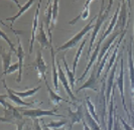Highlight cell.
Segmentation results:
<instances>
[{
    "mask_svg": "<svg viewBox=\"0 0 134 130\" xmlns=\"http://www.w3.org/2000/svg\"><path fill=\"white\" fill-rule=\"evenodd\" d=\"M126 32H127V29H125L122 33H121V35L119 36V38H118V41H116V46H115V48L114 50H113V54H112V55H111V58L109 59V63H108L107 65V68H106V71H105V74H104V76H103V80H106V78H107V75L110 73V71H111V69H112V66H113V64H115V62H116V60H117V53H118V50H119V47H120V43L122 42V41H123V38L125 37V34H126Z\"/></svg>",
    "mask_w": 134,
    "mask_h": 130,
    "instance_id": "7",
    "label": "cell"
},
{
    "mask_svg": "<svg viewBox=\"0 0 134 130\" xmlns=\"http://www.w3.org/2000/svg\"><path fill=\"white\" fill-rule=\"evenodd\" d=\"M62 61H63L64 65H65V69H66V72H67V76H68V79H69L70 86H71L72 90H74V88H75V74L73 73V72L70 71L69 66H68V64H67V61H66V59H65V56L62 59Z\"/></svg>",
    "mask_w": 134,
    "mask_h": 130,
    "instance_id": "30",
    "label": "cell"
},
{
    "mask_svg": "<svg viewBox=\"0 0 134 130\" xmlns=\"http://www.w3.org/2000/svg\"><path fill=\"white\" fill-rule=\"evenodd\" d=\"M88 41V37H85L83 41H82V43H81V46L79 47L78 48V50H77V53H76V55H75V59H74V62H73V73H76V70H77V67H78V63H79V60H80V56L82 55V52H83V48L85 47V44H86V42Z\"/></svg>",
    "mask_w": 134,
    "mask_h": 130,
    "instance_id": "27",
    "label": "cell"
},
{
    "mask_svg": "<svg viewBox=\"0 0 134 130\" xmlns=\"http://www.w3.org/2000/svg\"><path fill=\"white\" fill-rule=\"evenodd\" d=\"M51 55H52V66H53V83H54V90L57 93H59V73H57V67H55V52L54 48H51Z\"/></svg>",
    "mask_w": 134,
    "mask_h": 130,
    "instance_id": "22",
    "label": "cell"
},
{
    "mask_svg": "<svg viewBox=\"0 0 134 130\" xmlns=\"http://www.w3.org/2000/svg\"><path fill=\"white\" fill-rule=\"evenodd\" d=\"M2 82H3V85H4V88H5V90L7 91V98H8L9 100H11L16 106H26V107H28V106H32L34 104H37V103H38V101H34V102H30V103H27V102L22 101L19 97L16 96V95L14 94L12 90L9 89V88L7 87L4 79L2 80Z\"/></svg>",
    "mask_w": 134,
    "mask_h": 130,
    "instance_id": "16",
    "label": "cell"
},
{
    "mask_svg": "<svg viewBox=\"0 0 134 130\" xmlns=\"http://www.w3.org/2000/svg\"><path fill=\"white\" fill-rule=\"evenodd\" d=\"M40 2H37V7H36V10H35V14H34V23H32V30H31V37H30V41H29V54H32V50H34V42L35 39V31L37 29L38 25V14H40Z\"/></svg>",
    "mask_w": 134,
    "mask_h": 130,
    "instance_id": "18",
    "label": "cell"
},
{
    "mask_svg": "<svg viewBox=\"0 0 134 130\" xmlns=\"http://www.w3.org/2000/svg\"><path fill=\"white\" fill-rule=\"evenodd\" d=\"M55 130H64V129H62V128H58V129H55Z\"/></svg>",
    "mask_w": 134,
    "mask_h": 130,
    "instance_id": "46",
    "label": "cell"
},
{
    "mask_svg": "<svg viewBox=\"0 0 134 130\" xmlns=\"http://www.w3.org/2000/svg\"><path fill=\"white\" fill-rule=\"evenodd\" d=\"M92 2V0H88L86 1V3H85V5H84V10L82 11V13L79 15V16H77L75 19L73 20H71L69 23L72 25V24H76L77 23V21L79 20V19H83V20H86L88 17H89V14H90V10H89V5H90V3Z\"/></svg>",
    "mask_w": 134,
    "mask_h": 130,
    "instance_id": "25",
    "label": "cell"
},
{
    "mask_svg": "<svg viewBox=\"0 0 134 130\" xmlns=\"http://www.w3.org/2000/svg\"><path fill=\"white\" fill-rule=\"evenodd\" d=\"M117 87V83H114L113 89H112V95H111V100L109 102V114H108V122H107V130H113V125H114V116L115 113L114 101H115V88Z\"/></svg>",
    "mask_w": 134,
    "mask_h": 130,
    "instance_id": "15",
    "label": "cell"
},
{
    "mask_svg": "<svg viewBox=\"0 0 134 130\" xmlns=\"http://www.w3.org/2000/svg\"><path fill=\"white\" fill-rule=\"evenodd\" d=\"M118 59L119 56L117 58L116 62L113 65V69H111L109 75H108L107 83H106V100L107 103L110 102L111 100V95H112V89H113V86H114V79H115V73H116V69L118 66Z\"/></svg>",
    "mask_w": 134,
    "mask_h": 130,
    "instance_id": "12",
    "label": "cell"
},
{
    "mask_svg": "<svg viewBox=\"0 0 134 130\" xmlns=\"http://www.w3.org/2000/svg\"><path fill=\"white\" fill-rule=\"evenodd\" d=\"M97 18H98V15H95L94 17L91 19V20L89 21V23H88L87 25L85 26V27L83 28L81 31H79L78 33L75 35L74 37H72L71 39L69 41H67L65 44H63L62 47H60V48L57 49V52H60V50H65V49H69V48H74V47H76L79 42L81 41V39L86 35V33H88L91 29H94V25H93V22H94L95 20H97Z\"/></svg>",
    "mask_w": 134,
    "mask_h": 130,
    "instance_id": "3",
    "label": "cell"
},
{
    "mask_svg": "<svg viewBox=\"0 0 134 130\" xmlns=\"http://www.w3.org/2000/svg\"><path fill=\"white\" fill-rule=\"evenodd\" d=\"M55 113H57V109H52V110L29 109V110H23L22 111V115L23 116L29 117V118H32V119H38V118L43 116H58V115H55Z\"/></svg>",
    "mask_w": 134,
    "mask_h": 130,
    "instance_id": "6",
    "label": "cell"
},
{
    "mask_svg": "<svg viewBox=\"0 0 134 130\" xmlns=\"http://www.w3.org/2000/svg\"><path fill=\"white\" fill-rule=\"evenodd\" d=\"M17 41H18V48H17V58H18V66H19V70H18V78H17V82L19 83L22 78V68H23V60H24V50L22 48L21 42H20V38L17 35Z\"/></svg>",
    "mask_w": 134,
    "mask_h": 130,
    "instance_id": "21",
    "label": "cell"
},
{
    "mask_svg": "<svg viewBox=\"0 0 134 130\" xmlns=\"http://www.w3.org/2000/svg\"><path fill=\"white\" fill-rule=\"evenodd\" d=\"M34 130H43L42 128H41V126H40V120H38V119H34Z\"/></svg>",
    "mask_w": 134,
    "mask_h": 130,
    "instance_id": "40",
    "label": "cell"
},
{
    "mask_svg": "<svg viewBox=\"0 0 134 130\" xmlns=\"http://www.w3.org/2000/svg\"><path fill=\"white\" fill-rule=\"evenodd\" d=\"M34 0H29V1H28L27 3H25V4H24V5H23L22 7H19V11H18V12H17L16 14H15L14 16H12V17H7V18H5V20L10 21V22H11V25H10V28H11V29H13V28H12V26H13V23L15 22V20H16V19L19 17L21 14L24 13V12L26 11L27 9H28V8H29L30 6H31V5L34 4Z\"/></svg>",
    "mask_w": 134,
    "mask_h": 130,
    "instance_id": "24",
    "label": "cell"
},
{
    "mask_svg": "<svg viewBox=\"0 0 134 130\" xmlns=\"http://www.w3.org/2000/svg\"><path fill=\"white\" fill-rule=\"evenodd\" d=\"M17 70H19V66H18V63H15V64H13L12 66L9 67V69L7 70L5 73H3V75L4 76L9 75V74H11V73H14V72L17 71Z\"/></svg>",
    "mask_w": 134,
    "mask_h": 130,
    "instance_id": "37",
    "label": "cell"
},
{
    "mask_svg": "<svg viewBox=\"0 0 134 130\" xmlns=\"http://www.w3.org/2000/svg\"><path fill=\"white\" fill-rule=\"evenodd\" d=\"M133 106H134V92H133Z\"/></svg>",
    "mask_w": 134,
    "mask_h": 130,
    "instance_id": "45",
    "label": "cell"
},
{
    "mask_svg": "<svg viewBox=\"0 0 134 130\" xmlns=\"http://www.w3.org/2000/svg\"><path fill=\"white\" fill-rule=\"evenodd\" d=\"M1 36H2V38H3V39H5L7 43L9 44V47H10V50H11L12 53H15V55H16V54H17V49L15 48V46L13 44V42H11L10 39L7 37L6 34H5V32H4L3 30H1Z\"/></svg>",
    "mask_w": 134,
    "mask_h": 130,
    "instance_id": "35",
    "label": "cell"
},
{
    "mask_svg": "<svg viewBox=\"0 0 134 130\" xmlns=\"http://www.w3.org/2000/svg\"><path fill=\"white\" fill-rule=\"evenodd\" d=\"M69 116H70V129H72L75 124L79 123L85 119L83 105H79L77 111H72V109H69Z\"/></svg>",
    "mask_w": 134,
    "mask_h": 130,
    "instance_id": "13",
    "label": "cell"
},
{
    "mask_svg": "<svg viewBox=\"0 0 134 130\" xmlns=\"http://www.w3.org/2000/svg\"><path fill=\"white\" fill-rule=\"evenodd\" d=\"M121 33H122L121 31H116V32H114V33H112V35H111L109 38H107V41H105V43L103 44V47H102L100 49V54H99V56H98V62H97V64H96V66H97L98 68H99V66H100V64H101V62H102V60H103V58L105 56V55L107 54V52L110 49V48L112 47V42L115 41V39H116Z\"/></svg>",
    "mask_w": 134,
    "mask_h": 130,
    "instance_id": "11",
    "label": "cell"
},
{
    "mask_svg": "<svg viewBox=\"0 0 134 130\" xmlns=\"http://www.w3.org/2000/svg\"><path fill=\"white\" fill-rule=\"evenodd\" d=\"M126 4L127 1H122V7H121V11L119 12L118 16V20L116 23L114 30L118 29V31L123 32L126 29V24H127V9H126Z\"/></svg>",
    "mask_w": 134,
    "mask_h": 130,
    "instance_id": "10",
    "label": "cell"
},
{
    "mask_svg": "<svg viewBox=\"0 0 134 130\" xmlns=\"http://www.w3.org/2000/svg\"><path fill=\"white\" fill-rule=\"evenodd\" d=\"M44 83H46V86H47V89L48 91V95H49V99H51V101L54 103V105L57 107V106H59L60 105V102H63V101H66V102H69L67 100H65V99H63L60 96H59V94L58 93H54V91L52 90V88L48 86V83H47V78L44 79Z\"/></svg>",
    "mask_w": 134,
    "mask_h": 130,
    "instance_id": "23",
    "label": "cell"
},
{
    "mask_svg": "<svg viewBox=\"0 0 134 130\" xmlns=\"http://www.w3.org/2000/svg\"><path fill=\"white\" fill-rule=\"evenodd\" d=\"M120 55V73H119V77L117 79V86L119 88L121 94V99H122V105H123V109L125 111V113L127 114V116H129V111L127 109L126 106V102H125V96H124V59H123V53H121Z\"/></svg>",
    "mask_w": 134,
    "mask_h": 130,
    "instance_id": "4",
    "label": "cell"
},
{
    "mask_svg": "<svg viewBox=\"0 0 134 130\" xmlns=\"http://www.w3.org/2000/svg\"><path fill=\"white\" fill-rule=\"evenodd\" d=\"M85 121L87 122L88 126L91 128V130H102L99 123H98L94 118L92 117V115L89 113L87 107H86V111H85Z\"/></svg>",
    "mask_w": 134,
    "mask_h": 130,
    "instance_id": "26",
    "label": "cell"
},
{
    "mask_svg": "<svg viewBox=\"0 0 134 130\" xmlns=\"http://www.w3.org/2000/svg\"><path fill=\"white\" fill-rule=\"evenodd\" d=\"M25 120L23 119V120H21V121H19L18 123H16L15 125L17 126V130H22L23 129V127H24V125H25Z\"/></svg>",
    "mask_w": 134,
    "mask_h": 130,
    "instance_id": "39",
    "label": "cell"
},
{
    "mask_svg": "<svg viewBox=\"0 0 134 130\" xmlns=\"http://www.w3.org/2000/svg\"><path fill=\"white\" fill-rule=\"evenodd\" d=\"M102 39L101 38H99V41H98V42H97V46H96V48H95L94 52L91 54V56H90V62H89V64L87 65V67H86V70L84 71V73H83V75L81 76L80 78L77 80L78 82H81V81H83L84 80V78L86 77V75L88 74V72H89V70L92 68V66L94 65L95 61H96V59L99 56V54H100V49H101V43H102Z\"/></svg>",
    "mask_w": 134,
    "mask_h": 130,
    "instance_id": "17",
    "label": "cell"
},
{
    "mask_svg": "<svg viewBox=\"0 0 134 130\" xmlns=\"http://www.w3.org/2000/svg\"><path fill=\"white\" fill-rule=\"evenodd\" d=\"M106 80L102 79V85H101V89L97 94V109L99 111V115L101 117L100 124L101 126L105 127L107 129V124L105 123V119H106V106H107V100H106V95H105V91H106Z\"/></svg>",
    "mask_w": 134,
    "mask_h": 130,
    "instance_id": "2",
    "label": "cell"
},
{
    "mask_svg": "<svg viewBox=\"0 0 134 130\" xmlns=\"http://www.w3.org/2000/svg\"><path fill=\"white\" fill-rule=\"evenodd\" d=\"M11 55L12 52L9 49V52H2V61H3V73H5L10 67V62H11Z\"/></svg>",
    "mask_w": 134,
    "mask_h": 130,
    "instance_id": "29",
    "label": "cell"
},
{
    "mask_svg": "<svg viewBox=\"0 0 134 130\" xmlns=\"http://www.w3.org/2000/svg\"><path fill=\"white\" fill-rule=\"evenodd\" d=\"M128 118H129V125L134 129V115H131V114H130V115L128 116Z\"/></svg>",
    "mask_w": 134,
    "mask_h": 130,
    "instance_id": "41",
    "label": "cell"
},
{
    "mask_svg": "<svg viewBox=\"0 0 134 130\" xmlns=\"http://www.w3.org/2000/svg\"><path fill=\"white\" fill-rule=\"evenodd\" d=\"M41 122H42V125L47 126V127H48V128L58 129V128H60L62 126H64L65 124L68 123V119H63V120H60V121H52L51 123H48V124H44L43 120L41 119Z\"/></svg>",
    "mask_w": 134,
    "mask_h": 130,
    "instance_id": "34",
    "label": "cell"
},
{
    "mask_svg": "<svg viewBox=\"0 0 134 130\" xmlns=\"http://www.w3.org/2000/svg\"><path fill=\"white\" fill-rule=\"evenodd\" d=\"M58 70H59V80L60 81V83L63 84V86H64V88L66 90V92L68 93V95L70 96L71 99H73L74 101H77V99H76V97L75 95L73 94V90L71 88V86H70V83L69 81L67 80V78H66V75H65V73L63 72V70H62V67H60V63L58 62Z\"/></svg>",
    "mask_w": 134,
    "mask_h": 130,
    "instance_id": "19",
    "label": "cell"
},
{
    "mask_svg": "<svg viewBox=\"0 0 134 130\" xmlns=\"http://www.w3.org/2000/svg\"><path fill=\"white\" fill-rule=\"evenodd\" d=\"M114 125H113V130H122L120 126V117L119 115L116 113V110H115L114 113Z\"/></svg>",
    "mask_w": 134,
    "mask_h": 130,
    "instance_id": "36",
    "label": "cell"
},
{
    "mask_svg": "<svg viewBox=\"0 0 134 130\" xmlns=\"http://www.w3.org/2000/svg\"><path fill=\"white\" fill-rule=\"evenodd\" d=\"M43 126V130H52L51 128H48V127H47V126H44V125H42Z\"/></svg>",
    "mask_w": 134,
    "mask_h": 130,
    "instance_id": "43",
    "label": "cell"
},
{
    "mask_svg": "<svg viewBox=\"0 0 134 130\" xmlns=\"http://www.w3.org/2000/svg\"><path fill=\"white\" fill-rule=\"evenodd\" d=\"M38 90H40V86H37L36 88H34V89H29V90H26V91H24V92H16V91H13V93L16 95V96H18L19 98H26V97H30L34 95Z\"/></svg>",
    "mask_w": 134,
    "mask_h": 130,
    "instance_id": "32",
    "label": "cell"
},
{
    "mask_svg": "<svg viewBox=\"0 0 134 130\" xmlns=\"http://www.w3.org/2000/svg\"><path fill=\"white\" fill-rule=\"evenodd\" d=\"M27 130H30V129H29V128H28V129H27Z\"/></svg>",
    "mask_w": 134,
    "mask_h": 130,
    "instance_id": "47",
    "label": "cell"
},
{
    "mask_svg": "<svg viewBox=\"0 0 134 130\" xmlns=\"http://www.w3.org/2000/svg\"><path fill=\"white\" fill-rule=\"evenodd\" d=\"M59 2L58 0H54L53 2V20H52V24H51V30L54 29L57 23V18H58V14H59Z\"/></svg>",
    "mask_w": 134,
    "mask_h": 130,
    "instance_id": "33",
    "label": "cell"
},
{
    "mask_svg": "<svg viewBox=\"0 0 134 130\" xmlns=\"http://www.w3.org/2000/svg\"><path fill=\"white\" fill-rule=\"evenodd\" d=\"M97 71H98V67L95 65L94 68L92 69V71H91V74H90V78L88 79L86 83L80 87L79 89L77 90L76 92H80L82 90H85V89H92L96 91V92H99L98 91V87H97V81H98V77H97Z\"/></svg>",
    "mask_w": 134,
    "mask_h": 130,
    "instance_id": "9",
    "label": "cell"
},
{
    "mask_svg": "<svg viewBox=\"0 0 134 130\" xmlns=\"http://www.w3.org/2000/svg\"><path fill=\"white\" fill-rule=\"evenodd\" d=\"M128 53V70H129V81H130V90L134 92V60L132 54V39L128 41L127 46Z\"/></svg>",
    "mask_w": 134,
    "mask_h": 130,
    "instance_id": "8",
    "label": "cell"
},
{
    "mask_svg": "<svg viewBox=\"0 0 134 130\" xmlns=\"http://www.w3.org/2000/svg\"><path fill=\"white\" fill-rule=\"evenodd\" d=\"M42 49H40L37 52V55H36V61L31 64V66H34V68L37 70L38 72V81H40V77L44 80L46 79V71H47V65L44 63V60L42 58Z\"/></svg>",
    "mask_w": 134,
    "mask_h": 130,
    "instance_id": "14",
    "label": "cell"
},
{
    "mask_svg": "<svg viewBox=\"0 0 134 130\" xmlns=\"http://www.w3.org/2000/svg\"><path fill=\"white\" fill-rule=\"evenodd\" d=\"M133 31H134V5H133Z\"/></svg>",
    "mask_w": 134,
    "mask_h": 130,
    "instance_id": "44",
    "label": "cell"
},
{
    "mask_svg": "<svg viewBox=\"0 0 134 130\" xmlns=\"http://www.w3.org/2000/svg\"><path fill=\"white\" fill-rule=\"evenodd\" d=\"M119 11H120V4L118 5L117 7V9H116V11H115L114 15L112 16V18H111V21H110V23H109V25H108V28L103 32V34L101 35V39L102 41H104L106 37H107L109 34L111 33L113 30H114L115 26H116V23H117V20H118V16H119Z\"/></svg>",
    "mask_w": 134,
    "mask_h": 130,
    "instance_id": "20",
    "label": "cell"
},
{
    "mask_svg": "<svg viewBox=\"0 0 134 130\" xmlns=\"http://www.w3.org/2000/svg\"><path fill=\"white\" fill-rule=\"evenodd\" d=\"M86 104H87V109L89 111V113L92 115V117L94 118L95 120L98 122V123H100V120H99V118L97 116V114H96V107L94 106V104L92 103V101L90 100V97L89 96H86Z\"/></svg>",
    "mask_w": 134,
    "mask_h": 130,
    "instance_id": "31",
    "label": "cell"
},
{
    "mask_svg": "<svg viewBox=\"0 0 134 130\" xmlns=\"http://www.w3.org/2000/svg\"><path fill=\"white\" fill-rule=\"evenodd\" d=\"M48 37H49V39L47 38V33L44 31L43 22L40 21V27H38V33L36 34V36H35V39L40 42V49L46 48H53V35H52V33L48 34Z\"/></svg>",
    "mask_w": 134,
    "mask_h": 130,
    "instance_id": "5",
    "label": "cell"
},
{
    "mask_svg": "<svg viewBox=\"0 0 134 130\" xmlns=\"http://www.w3.org/2000/svg\"><path fill=\"white\" fill-rule=\"evenodd\" d=\"M53 2L54 1H48L47 6V10L44 13V19H46V24H47V28L49 29V25L52 24V20H53Z\"/></svg>",
    "mask_w": 134,
    "mask_h": 130,
    "instance_id": "28",
    "label": "cell"
},
{
    "mask_svg": "<svg viewBox=\"0 0 134 130\" xmlns=\"http://www.w3.org/2000/svg\"><path fill=\"white\" fill-rule=\"evenodd\" d=\"M120 120H121V124L123 125V127H124V130H134L129 124L126 123V121L123 119V118H120Z\"/></svg>",
    "mask_w": 134,
    "mask_h": 130,
    "instance_id": "38",
    "label": "cell"
},
{
    "mask_svg": "<svg viewBox=\"0 0 134 130\" xmlns=\"http://www.w3.org/2000/svg\"><path fill=\"white\" fill-rule=\"evenodd\" d=\"M83 124H84V130H91V128L88 126V124H87V122L85 121V119L83 120Z\"/></svg>",
    "mask_w": 134,
    "mask_h": 130,
    "instance_id": "42",
    "label": "cell"
},
{
    "mask_svg": "<svg viewBox=\"0 0 134 130\" xmlns=\"http://www.w3.org/2000/svg\"><path fill=\"white\" fill-rule=\"evenodd\" d=\"M113 4V1L110 0L109 1V4L106 9H104L105 7V1H101V10L99 14H98V18H97V22L95 23L94 25V29H93V32H92V36H91V39H90V46H89V49H88L87 53V56L91 55V50L93 48V46H94V42L96 41V37L99 33V30H100L102 24L107 20L108 18V14L110 12V9H111V6Z\"/></svg>",
    "mask_w": 134,
    "mask_h": 130,
    "instance_id": "1",
    "label": "cell"
}]
</instances>
